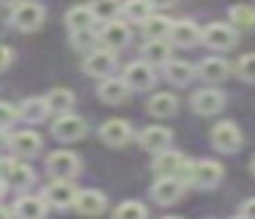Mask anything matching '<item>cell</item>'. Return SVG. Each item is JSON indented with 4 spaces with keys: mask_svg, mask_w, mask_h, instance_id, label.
Listing matches in <instances>:
<instances>
[{
    "mask_svg": "<svg viewBox=\"0 0 255 219\" xmlns=\"http://www.w3.org/2000/svg\"><path fill=\"white\" fill-rule=\"evenodd\" d=\"M222 175H225V170H222L220 162H214V159H200V162H189L187 170L178 178L187 186H195V189H214V186H220Z\"/></svg>",
    "mask_w": 255,
    "mask_h": 219,
    "instance_id": "1",
    "label": "cell"
},
{
    "mask_svg": "<svg viewBox=\"0 0 255 219\" xmlns=\"http://www.w3.org/2000/svg\"><path fill=\"white\" fill-rule=\"evenodd\" d=\"M44 16H47V11H44L41 3L22 0V3L14 5V11H11V25L17 27V30H22V33H33V30H39V27L44 25Z\"/></svg>",
    "mask_w": 255,
    "mask_h": 219,
    "instance_id": "2",
    "label": "cell"
},
{
    "mask_svg": "<svg viewBox=\"0 0 255 219\" xmlns=\"http://www.w3.org/2000/svg\"><path fill=\"white\" fill-rule=\"evenodd\" d=\"M0 178L6 181L8 189H14V192H25V189H30V186H33L36 173H33V167H30V164L0 159Z\"/></svg>",
    "mask_w": 255,
    "mask_h": 219,
    "instance_id": "3",
    "label": "cell"
},
{
    "mask_svg": "<svg viewBox=\"0 0 255 219\" xmlns=\"http://www.w3.org/2000/svg\"><path fill=\"white\" fill-rule=\"evenodd\" d=\"M211 145L220 153H236L244 145V134L233 120H220V123L211 129Z\"/></svg>",
    "mask_w": 255,
    "mask_h": 219,
    "instance_id": "4",
    "label": "cell"
},
{
    "mask_svg": "<svg viewBox=\"0 0 255 219\" xmlns=\"http://www.w3.org/2000/svg\"><path fill=\"white\" fill-rule=\"evenodd\" d=\"M47 173H50L52 178H63V181L77 178L80 175V156L72 151H66V148L52 151L50 156H47Z\"/></svg>",
    "mask_w": 255,
    "mask_h": 219,
    "instance_id": "5",
    "label": "cell"
},
{
    "mask_svg": "<svg viewBox=\"0 0 255 219\" xmlns=\"http://www.w3.org/2000/svg\"><path fill=\"white\" fill-rule=\"evenodd\" d=\"M118 66V58H116V49H107V47H99V49H91L83 60V69L88 77H113Z\"/></svg>",
    "mask_w": 255,
    "mask_h": 219,
    "instance_id": "6",
    "label": "cell"
},
{
    "mask_svg": "<svg viewBox=\"0 0 255 219\" xmlns=\"http://www.w3.org/2000/svg\"><path fill=\"white\" fill-rule=\"evenodd\" d=\"M99 137H102V142H107L110 148H124L127 142H132L134 129H132V123L124 120V118H110L99 126Z\"/></svg>",
    "mask_w": 255,
    "mask_h": 219,
    "instance_id": "7",
    "label": "cell"
},
{
    "mask_svg": "<svg viewBox=\"0 0 255 219\" xmlns=\"http://www.w3.org/2000/svg\"><path fill=\"white\" fill-rule=\"evenodd\" d=\"M124 80H127V85L132 88V91H148V88H154V82H156V71H154L151 63H145V60L140 58V60L127 63Z\"/></svg>",
    "mask_w": 255,
    "mask_h": 219,
    "instance_id": "8",
    "label": "cell"
},
{
    "mask_svg": "<svg viewBox=\"0 0 255 219\" xmlns=\"http://www.w3.org/2000/svg\"><path fill=\"white\" fill-rule=\"evenodd\" d=\"M184 181L178 178V175H159V178L154 181V186H151V197H154L159 206H173V203H178V197L184 195Z\"/></svg>",
    "mask_w": 255,
    "mask_h": 219,
    "instance_id": "9",
    "label": "cell"
},
{
    "mask_svg": "<svg viewBox=\"0 0 255 219\" xmlns=\"http://www.w3.org/2000/svg\"><path fill=\"white\" fill-rule=\"evenodd\" d=\"M203 44L217 52H225V49L236 47V27L225 25V22H211L209 27L203 30Z\"/></svg>",
    "mask_w": 255,
    "mask_h": 219,
    "instance_id": "10",
    "label": "cell"
},
{
    "mask_svg": "<svg viewBox=\"0 0 255 219\" xmlns=\"http://www.w3.org/2000/svg\"><path fill=\"white\" fill-rule=\"evenodd\" d=\"M44 200L50 203L52 208H61V211H63V208H72L74 206V200H77V189H74L72 181L55 178V181H50V184H47Z\"/></svg>",
    "mask_w": 255,
    "mask_h": 219,
    "instance_id": "11",
    "label": "cell"
},
{
    "mask_svg": "<svg viewBox=\"0 0 255 219\" xmlns=\"http://www.w3.org/2000/svg\"><path fill=\"white\" fill-rule=\"evenodd\" d=\"M85 131H88V123H85V120L80 118V115H74V112L61 115V118H58L55 123H52V134H55L58 140H63V142L83 140Z\"/></svg>",
    "mask_w": 255,
    "mask_h": 219,
    "instance_id": "12",
    "label": "cell"
},
{
    "mask_svg": "<svg viewBox=\"0 0 255 219\" xmlns=\"http://www.w3.org/2000/svg\"><path fill=\"white\" fill-rule=\"evenodd\" d=\"M189 107H192L198 115H217L222 107H225V93L217 91V88H203V91L192 93Z\"/></svg>",
    "mask_w": 255,
    "mask_h": 219,
    "instance_id": "13",
    "label": "cell"
},
{
    "mask_svg": "<svg viewBox=\"0 0 255 219\" xmlns=\"http://www.w3.org/2000/svg\"><path fill=\"white\" fill-rule=\"evenodd\" d=\"M189 159L184 156L181 151H162V153H154V162H151V170L156 175H181L187 170Z\"/></svg>",
    "mask_w": 255,
    "mask_h": 219,
    "instance_id": "14",
    "label": "cell"
},
{
    "mask_svg": "<svg viewBox=\"0 0 255 219\" xmlns=\"http://www.w3.org/2000/svg\"><path fill=\"white\" fill-rule=\"evenodd\" d=\"M74 211L80 217H99L107 211V197L99 189H80L77 200H74Z\"/></svg>",
    "mask_w": 255,
    "mask_h": 219,
    "instance_id": "15",
    "label": "cell"
},
{
    "mask_svg": "<svg viewBox=\"0 0 255 219\" xmlns=\"http://www.w3.org/2000/svg\"><path fill=\"white\" fill-rule=\"evenodd\" d=\"M203 41V30L192 19H176L170 30V44L173 47H198Z\"/></svg>",
    "mask_w": 255,
    "mask_h": 219,
    "instance_id": "16",
    "label": "cell"
},
{
    "mask_svg": "<svg viewBox=\"0 0 255 219\" xmlns=\"http://www.w3.org/2000/svg\"><path fill=\"white\" fill-rule=\"evenodd\" d=\"M137 140H140V145H143L148 153H162V151L170 148L173 131L165 129V126H145V129L137 134Z\"/></svg>",
    "mask_w": 255,
    "mask_h": 219,
    "instance_id": "17",
    "label": "cell"
},
{
    "mask_svg": "<svg viewBox=\"0 0 255 219\" xmlns=\"http://www.w3.org/2000/svg\"><path fill=\"white\" fill-rule=\"evenodd\" d=\"M8 145H11V151L19 153V156H36V153L41 151V137H39V131H33L28 126V129H22V131H14V134L8 137Z\"/></svg>",
    "mask_w": 255,
    "mask_h": 219,
    "instance_id": "18",
    "label": "cell"
},
{
    "mask_svg": "<svg viewBox=\"0 0 255 219\" xmlns=\"http://www.w3.org/2000/svg\"><path fill=\"white\" fill-rule=\"evenodd\" d=\"M129 93H132V88L127 85V80H118V77H105L99 85V99L105 104H124L129 99Z\"/></svg>",
    "mask_w": 255,
    "mask_h": 219,
    "instance_id": "19",
    "label": "cell"
},
{
    "mask_svg": "<svg viewBox=\"0 0 255 219\" xmlns=\"http://www.w3.org/2000/svg\"><path fill=\"white\" fill-rule=\"evenodd\" d=\"M99 38H102V44H105L107 49H124L129 41H132V30H129L127 22L113 19V22L105 25V30H102Z\"/></svg>",
    "mask_w": 255,
    "mask_h": 219,
    "instance_id": "20",
    "label": "cell"
},
{
    "mask_svg": "<svg viewBox=\"0 0 255 219\" xmlns=\"http://www.w3.org/2000/svg\"><path fill=\"white\" fill-rule=\"evenodd\" d=\"M231 63H228L225 58H206L203 63L198 66V74H200V80L203 82H209V85H217V82H222V80H228V74H231Z\"/></svg>",
    "mask_w": 255,
    "mask_h": 219,
    "instance_id": "21",
    "label": "cell"
},
{
    "mask_svg": "<svg viewBox=\"0 0 255 219\" xmlns=\"http://www.w3.org/2000/svg\"><path fill=\"white\" fill-rule=\"evenodd\" d=\"M47 208H50V203L44 200V195L36 197V195H25L17 200V206H14V214H17L19 219H44Z\"/></svg>",
    "mask_w": 255,
    "mask_h": 219,
    "instance_id": "22",
    "label": "cell"
},
{
    "mask_svg": "<svg viewBox=\"0 0 255 219\" xmlns=\"http://www.w3.org/2000/svg\"><path fill=\"white\" fill-rule=\"evenodd\" d=\"M170 47L173 44H167V38H154V41H145L143 49H140V58L145 60V63L151 66H165L170 63Z\"/></svg>",
    "mask_w": 255,
    "mask_h": 219,
    "instance_id": "23",
    "label": "cell"
},
{
    "mask_svg": "<svg viewBox=\"0 0 255 219\" xmlns=\"http://www.w3.org/2000/svg\"><path fill=\"white\" fill-rule=\"evenodd\" d=\"M50 112H52L50 104H47V99H41V96H30V99H25V102L19 104V118L28 120L30 126L47 120V115H50Z\"/></svg>",
    "mask_w": 255,
    "mask_h": 219,
    "instance_id": "24",
    "label": "cell"
},
{
    "mask_svg": "<svg viewBox=\"0 0 255 219\" xmlns=\"http://www.w3.org/2000/svg\"><path fill=\"white\" fill-rule=\"evenodd\" d=\"M96 22H99V19H96V14H94L91 5H74V8L66 11V25H69V30H72V33L94 30Z\"/></svg>",
    "mask_w": 255,
    "mask_h": 219,
    "instance_id": "25",
    "label": "cell"
},
{
    "mask_svg": "<svg viewBox=\"0 0 255 219\" xmlns=\"http://www.w3.org/2000/svg\"><path fill=\"white\" fill-rule=\"evenodd\" d=\"M195 74H198V66H192L189 60H170V63H165V77L173 85H187V82L195 80Z\"/></svg>",
    "mask_w": 255,
    "mask_h": 219,
    "instance_id": "26",
    "label": "cell"
},
{
    "mask_svg": "<svg viewBox=\"0 0 255 219\" xmlns=\"http://www.w3.org/2000/svg\"><path fill=\"white\" fill-rule=\"evenodd\" d=\"M140 30H143V36L148 38V41H154V38H170L173 19H167V16H162V14H151L145 22H140Z\"/></svg>",
    "mask_w": 255,
    "mask_h": 219,
    "instance_id": "27",
    "label": "cell"
},
{
    "mask_svg": "<svg viewBox=\"0 0 255 219\" xmlns=\"http://www.w3.org/2000/svg\"><path fill=\"white\" fill-rule=\"evenodd\" d=\"M176 110H178V99L173 93H154L148 99V112L154 118H170V115H176Z\"/></svg>",
    "mask_w": 255,
    "mask_h": 219,
    "instance_id": "28",
    "label": "cell"
},
{
    "mask_svg": "<svg viewBox=\"0 0 255 219\" xmlns=\"http://www.w3.org/2000/svg\"><path fill=\"white\" fill-rule=\"evenodd\" d=\"M228 19L236 30H255V8L247 3H236L228 11Z\"/></svg>",
    "mask_w": 255,
    "mask_h": 219,
    "instance_id": "29",
    "label": "cell"
},
{
    "mask_svg": "<svg viewBox=\"0 0 255 219\" xmlns=\"http://www.w3.org/2000/svg\"><path fill=\"white\" fill-rule=\"evenodd\" d=\"M154 14V3L151 0H124L121 5V16L129 22H145Z\"/></svg>",
    "mask_w": 255,
    "mask_h": 219,
    "instance_id": "30",
    "label": "cell"
},
{
    "mask_svg": "<svg viewBox=\"0 0 255 219\" xmlns=\"http://www.w3.org/2000/svg\"><path fill=\"white\" fill-rule=\"evenodd\" d=\"M44 99H47V104H50V110L58 115H66L69 110L74 107V93L69 91V88H52Z\"/></svg>",
    "mask_w": 255,
    "mask_h": 219,
    "instance_id": "31",
    "label": "cell"
},
{
    "mask_svg": "<svg viewBox=\"0 0 255 219\" xmlns=\"http://www.w3.org/2000/svg\"><path fill=\"white\" fill-rule=\"evenodd\" d=\"M113 219H148V208L137 200H127L113 211Z\"/></svg>",
    "mask_w": 255,
    "mask_h": 219,
    "instance_id": "32",
    "label": "cell"
},
{
    "mask_svg": "<svg viewBox=\"0 0 255 219\" xmlns=\"http://www.w3.org/2000/svg\"><path fill=\"white\" fill-rule=\"evenodd\" d=\"M91 8H94V14H96L99 22H113V19H118V14H121L118 0H94Z\"/></svg>",
    "mask_w": 255,
    "mask_h": 219,
    "instance_id": "33",
    "label": "cell"
},
{
    "mask_svg": "<svg viewBox=\"0 0 255 219\" xmlns=\"http://www.w3.org/2000/svg\"><path fill=\"white\" fill-rule=\"evenodd\" d=\"M233 71L239 74V80H244V82H250V85H255V52L242 55V58L236 60V66H233Z\"/></svg>",
    "mask_w": 255,
    "mask_h": 219,
    "instance_id": "34",
    "label": "cell"
},
{
    "mask_svg": "<svg viewBox=\"0 0 255 219\" xmlns=\"http://www.w3.org/2000/svg\"><path fill=\"white\" fill-rule=\"evenodd\" d=\"M17 118H19V107H14L8 102H0V129H8Z\"/></svg>",
    "mask_w": 255,
    "mask_h": 219,
    "instance_id": "35",
    "label": "cell"
},
{
    "mask_svg": "<svg viewBox=\"0 0 255 219\" xmlns=\"http://www.w3.org/2000/svg\"><path fill=\"white\" fill-rule=\"evenodd\" d=\"M94 44H96V33L94 30H77V33H72V47L88 49V47H94Z\"/></svg>",
    "mask_w": 255,
    "mask_h": 219,
    "instance_id": "36",
    "label": "cell"
},
{
    "mask_svg": "<svg viewBox=\"0 0 255 219\" xmlns=\"http://www.w3.org/2000/svg\"><path fill=\"white\" fill-rule=\"evenodd\" d=\"M11 60H14L11 47H6V44H0V71H6L8 66H11Z\"/></svg>",
    "mask_w": 255,
    "mask_h": 219,
    "instance_id": "37",
    "label": "cell"
},
{
    "mask_svg": "<svg viewBox=\"0 0 255 219\" xmlns=\"http://www.w3.org/2000/svg\"><path fill=\"white\" fill-rule=\"evenodd\" d=\"M242 217H247V219H255V197L253 200H247V203H242Z\"/></svg>",
    "mask_w": 255,
    "mask_h": 219,
    "instance_id": "38",
    "label": "cell"
},
{
    "mask_svg": "<svg viewBox=\"0 0 255 219\" xmlns=\"http://www.w3.org/2000/svg\"><path fill=\"white\" fill-rule=\"evenodd\" d=\"M151 3H154V8H170L176 0H151Z\"/></svg>",
    "mask_w": 255,
    "mask_h": 219,
    "instance_id": "39",
    "label": "cell"
},
{
    "mask_svg": "<svg viewBox=\"0 0 255 219\" xmlns=\"http://www.w3.org/2000/svg\"><path fill=\"white\" fill-rule=\"evenodd\" d=\"M22 0H0V5H19Z\"/></svg>",
    "mask_w": 255,
    "mask_h": 219,
    "instance_id": "40",
    "label": "cell"
},
{
    "mask_svg": "<svg viewBox=\"0 0 255 219\" xmlns=\"http://www.w3.org/2000/svg\"><path fill=\"white\" fill-rule=\"evenodd\" d=\"M8 142V137H6V129H0V145H6Z\"/></svg>",
    "mask_w": 255,
    "mask_h": 219,
    "instance_id": "41",
    "label": "cell"
},
{
    "mask_svg": "<svg viewBox=\"0 0 255 219\" xmlns=\"http://www.w3.org/2000/svg\"><path fill=\"white\" fill-rule=\"evenodd\" d=\"M0 219H11V214H8V211H6V208H3V206H0Z\"/></svg>",
    "mask_w": 255,
    "mask_h": 219,
    "instance_id": "42",
    "label": "cell"
},
{
    "mask_svg": "<svg viewBox=\"0 0 255 219\" xmlns=\"http://www.w3.org/2000/svg\"><path fill=\"white\" fill-rule=\"evenodd\" d=\"M6 189H8V186H6V181H3V178H0V197H3V195H6Z\"/></svg>",
    "mask_w": 255,
    "mask_h": 219,
    "instance_id": "43",
    "label": "cell"
},
{
    "mask_svg": "<svg viewBox=\"0 0 255 219\" xmlns=\"http://www.w3.org/2000/svg\"><path fill=\"white\" fill-rule=\"evenodd\" d=\"M250 173L255 175V159H253V162H250Z\"/></svg>",
    "mask_w": 255,
    "mask_h": 219,
    "instance_id": "44",
    "label": "cell"
},
{
    "mask_svg": "<svg viewBox=\"0 0 255 219\" xmlns=\"http://www.w3.org/2000/svg\"><path fill=\"white\" fill-rule=\"evenodd\" d=\"M231 219H247V217H242V214H239V217H231Z\"/></svg>",
    "mask_w": 255,
    "mask_h": 219,
    "instance_id": "45",
    "label": "cell"
},
{
    "mask_svg": "<svg viewBox=\"0 0 255 219\" xmlns=\"http://www.w3.org/2000/svg\"><path fill=\"white\" fill-rule=\"evenodd\" d=\"M162 219H181V217H162Z\"/></svg>",
    "mask_w": 255,
    "mask_h": 219,
    "instance_id": "46",
    "label": "cell"
}]
</instances>
